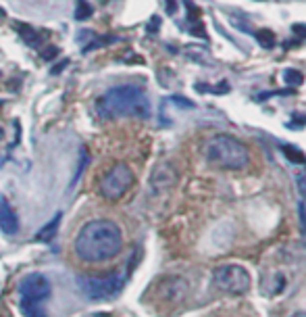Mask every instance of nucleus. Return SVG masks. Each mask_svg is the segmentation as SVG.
<instances>
[{
    "instance_id": "8",
    "label": "nucleus",
    "mask_w": 306,
    "mask_h": 317,
    "mask_svg": "<svg viewBox=\"0 0 306 317\" xmlns=\"http://www.w3.org/2000/svg\"><path fill=\"white\" fill-rule=\"evenodd\" d=\"M177 178H179V171H177V167H175V163L173 161H162L152 169L150 188L156 194L164 192V190H169V188H173L175 184H177Z\"/></svg>"
},
{
    "instance_id": "2",
    "label": "nucleus",
    "mask_w": 306,
    "mask_h": 317,
    "mask_svg": "<svg viewBox=\"0 0 306 317\" xmlns=\"http://www.w3.org/2000/svg\"><path fill=\"white\" fill-rule=\"evenodd\" d=\"M96 111L102 119H115V117L134 115V117H148L150 102L142 88L136 86H119L113 88L96 100Z\"/></svg>"
},
{
    "instance_id": "24",
    "label": "nucleus",
    "mask_w": 306,
    "mask_h": 317,
    "mask_svg": "<svg viewBox=\"0 0 306 317\" xmlns=\"http://www.w3.org/2000/svg\"><path fill=\"white\" fill-rule=\"evenodd\" d=\"M67 65H69V61H67V58H63V61H58V63H56V65L50 69V75H58V73H61L63 69L67 67Z\"/></svg>"
},
{
    "instance_id": "28",
    "label": "nucleus",
    "mask_w": 306,
    "mask_h": 317,
    "mask_svg": "<svg viewBox=\"0 0 306 317\" xmlns=\"http://www.w3.org/2000/svg\"><path fill=\"white\" fill-rule=\"evenodd\" d=\"M292 317H306V313H304V311H300V313H294Z\"/></svg>"
},
{
    "instance_id": "4",
    "label": "nucleus",
    "mask_w": 306,
    "mask_h": 317,
    "mask_svg": "<svg viewBox=\"0 0 306 317\" xmlns=\"http://www.w3.org/2000/svg\"><path fill=\"white\" fill-rule=\"evenodd\" d=\"M125 280L127 276L123 272H113L107 276H79L77 286L92 301H109L123 290Z\"/></svg>"
},
{
    "instance_id": "3",
    "label": "nucleus",
    "mask_w": 306,
    "mask_h": 317,
    "mask_svg": "<svg viewBox=\"0 0 306 317\" xmlns=\"http://www.w3.org/2000/svg\"><path fill=\"white\" fill-rule=\"evenodd\" d=\"M204 159L219 169L238 171L250 161V152L238 138L227 134H217L204 144Z\"/></svg>"
},
{
    "instance_id": "1",
    "label": "nucleus",
    "mask_w": 306,
    "mask_h": 317,
    "mask_svg": "<svg viewBox=\"0 0 306 317\" xmlns=\"http://www.w3.org/2000/svg\"><path fill=\"white\" fill-rule=\"evenodd\" d=\"M75 255L81 261L102 263L117 257L123 249L121 228L111 219H94L77 232L73 242Z\"/></svg>"
},
{
    "instance_id": "21",
    "label": "nucleus",
    "mask_w": 306,
    "mask_h": 317,
    "mask_svg": "<svg viewBox=\"0 0 306 317\" xmlns=\"http://www.w3.org/2000/svg\"><path fill=\"white\" fill-rule=\"evenodd\" d=\"M296 184H298V190H300V194L306 198V169H302V171L298 173Z\"/></svg>"
},
{
    "instance_id": "9",
    "label": "nucleus",
    "mask_w": 306,
    "mask_h": 317,
    "mask_svg": "<svg viewBox=\"0 0 306 317\" xmlns=\"http://www.w3.org/2000/svg\"><path fill=\"white\" fill-rule=\"evenodd\" d=\"M0 230L8 234V236H13L19 230V217L4 196H0Z\"/></svg>"
},
{
    "instance_id": "18",
    "label": "nucleus",
    "mask_w": 306,
    "mask_h": 317,
    "mask_svg": "<svg viewBox=\"0 0 306 317\" xmlns=\"http://www.w3.org/2000/svg\"><path fill=\"white\" fill-rule=\"evenodd\" d=\"M284 152H286V157L292 161V163H304V155L298 150V148H292V146H284Z\"/></svg>"
},
{
    "instance_id": "7",
    "label": "nucleus",
    "mask_w": 306,
    "mask_h": 317,
    "mask_svg": "<svg viewBox=\"0 0 306 317\" xmlns=\"http://www.w3.org/2000/svg\"><path fill=\"white\" fill-rule=\"evenodd\" d=\"M52 286L46 276L42 274H31L27 278L21 280L19 284V297L21 301H31V303H44L46 299H50Z\"/></svg>"
},
{
    "instance_id": "30",
    "label": "nucleus",
    "mask_w": 306,
    "mask_h": 317,
    "mask_svg": "<svg viewBox=\"0 0 306 317\" xmlns=\"http://www.w3.org/2000/svg\"><path fill=\"white\" fill-rule=\"evenodd\" d=\"M2 136H4V132H2V127H0V140H2Z\"/></svg>"
},
{
    "instance_id": "23",
    "label": "nucleus",
    "mask_w": 306,
    "mask_h": 317,
    "mask_svg": "<svg viewBox=\"0 0 306 317\" xmlns=\"http://www.w3.org/2000/svg\"><path fill=\"white\" fill-rule=\"evenodd\" d=\"M292 31H294V36H298V38H304V40H306V25H304V23H294V25H292Z\"/></svg>"
},
{
    "instance_id": "15",
    "label": "nucleus",
    "mask_w": 306,
    "mask_h": 317,
    "mask_svg": "<svg viewBox=\"0 0 306 317\" xmlns=\"http://www.w3.org/2000/svg\"><path fill=\"white\" fill-rule=\"evenodd\" d=\"M256 38H258V44H261L263 48H273V46L277 44L275 33L271 31V29H261V31L256 33Z\"/></svg>"
},
{
    "instance_id": "12",
    "label": "nucleus",
    "mask_w": 306,
    "mask_h": 317,
    "mask_svg": "<svg viewBox=\"0 0 306 317\" xmlns=\"http://www.w3.org/2000/svg\"><path fill=\"white\" fill-rule=\"evenodd\" d=\"M21 313L25 317H46V309L42 303H31V301H21Z\"/></svg>"
},
{
    "instance_id": "17",
    "label": "nucleus",
    "mask_w": 306,
    "mask_h": 317,
    "mask_svg": "<svg viewBox=\"0 0 306 317\" xmlns=\"http://www.w3.org/2000/svg\"><path fill=\"white\" fill-rule=\"evenodd\" d=\"M196 90H200V92H213V94H225V92H229V84H227V81H221V84H217V86L196 84Z\"/></svg>"
},
{
    "instance_id": "13",
    "label": "nucleus",
    "mask_w": 306,
    "mask_h": 317,
    "mask_svg": "<svg viewBox=\"0 0 306 317\" xmlns=\"http://www.w3.org/2000/svg\"><path fill=\"white\" fill-rule=\"evenodd\" d=\"M284 79H286L288 86L298 88V86L304 84V73L298 71V69H292V67H290V69H286V71H284Z\"/></svg>"
},
{
    "instance_id": "11",
    "label": "nucleus",
    "mask_w": 306,
    "mask_h": 317,
    "mask_svg": "<svg viewBox=\"0 0 306 317\" xmlns=\"http://www.w3.org/2000/svg\"><path fill=\"white\" fill-rule=\"evenodd\" d=\"M15 29L19 31V36L23 38V42H25L27 46H31V48H38L40 46V33L33 29V27H29L27 23H15Z\"/></svg>"
},
{
    "instance_id": "22",
    "label": "nucleus",
    "mask_w": 306,
    "mask_h": 317,
    "mask_svg": "<svg viewBox=\"0 0 306 317\" xmlns=\"http://www.w3.org/2000/svg\"><path fill=\"white\" fill-rule=\"evenodd\" d=\"M171 100H173L175 104H179V107H183V109H194V102L187 100V98H183V96H171Z\"/></svg>"
},
{
    "instance_id": "20",
    "label": "nucleus",
    "mask_w": 306,
    "mask_h": 317,
    "mask_svg": "<svg viewBox=\"0 0 306 317\" xmlns=\"http://www.w3.org/2000/svg\"><path fill=\"white\" fill-rule=\"evenodd\" d=\"M56 54H58V46H46V48L40 50V58H44V61H52Z\"/></svg>"
},
{
    "instance_id": "16",
    "label": "nucleus",
    "mask_w": 306,
    "mask_h": 317,
    "mask_svg": "<svg viewBox=\"0 0 306 317\" xmlns=\"http://www.w3.org/2000/svg\"><path fill=\"white\" fill-rule=\"evenodd\" d=\"M92 17V6L86 0H77V8H75V19L77 21H86Z\"/></svg>"
},
{
    "instance_id": "29",
    "label": "nucleus",
    "mask_w": 306,
    "mask_h": 317,
    "mask_svg": "<svg viewBox=\"0 0 306 317\" xmlns=\"http://www.w3.org/2000/svg\"><path fill=\"white\" fill-rule=\"evenodd\" d=\"M4 17H6V13H4L2 8H0V21H4Z\"/></svg>"
},
{
    "instance_id": "19",
    "label": "nucleus",
    "mask_w": 306,
    "mask_h": 317,
    "mask_svg": "<svg viewBox=\"0 0 306 317\" xmlns=\"http://www.w3.org/2000/svg\"><path fill=\"white\" fill-rule=\"evenodd\" d=\"M288 94H294V90H271V92H267V94H256V100H267V98H271V96H288Z\"/></svg>"
},
{
    "instance_id": "10",
    "label": "nucleus",
    "mask_w": 306,
    "mask_h": 317,
    "mask_svg": "<svg viewBox=\"0 0 306 317\" xmlns=\"http://www.w3.org/2000/svg\"><path fill=\"white\" fill-rule=\"evenodd\" d=\"M58 226H61V213H56L48 224H46L36 236H33V240L36 242H50L54 236H56V232H58Z\"/></svg>"
},
{
    "instance_id": "26",
    "label": "nucleus",
    "mask_w": 306,
    "mask_h": 317,
    "mask_svg": "<svg viewBox=\"0 0 306 317\" xmlns=\"http://www.w3.org/2000/svg\"><path fill=\"white\" fill-rule=\"evenodd\" d=\"M175 10H177V4H175V0H167V13H169V15H175Z\"/></svg>"
},
{
    "instance_id": "27",
    "label": "nucleus",
    "mask_w": 306,
    "mask_h": 317,
    "mask_svg": "<svg viewBox=\"0 0 306 317\" xmlns=\"http://www.w3.org/2000/svg\"><path fill=\"white\" fill-rule=\"evenodd\" d=\"M86 317H111L109 313H90V315H86Z\"/></svg>"
},
{
    "instance_id": "14",
    "label": "nucleus",
    "mask_w": 306,
    "mask_h": 317,
    "mask_svg": "<svg viewBox=\"0 0 306 317\" xmlns=\"http://www.w3.org/2000/svg\"><path fill=\"white\" fill-rule=\"evenodd\" d=\"M113 42H117V38L115 36H96L90 44H86L84 48H81V52H92V50H96V48H100V46H109V44H113Z\"/></svg>"
},
{
    "instance_id": "25",
    "label": "nucleus",
    "mask_w": 306,
    "mask_h": 317,
    "mask_svg": "<svg viewBox=\"0 0 306 317\" xmlns=\"http://www.w3.org/2000/svg\"><path fill=\"white\" fill-rule=\"evenodd\" d=\"M158 25H160V19H158V17H152L150 23H148V27H146L148 33H156V31H158Z\"/></svg>"
},
{
    "instance_id": "5",
    "label": "nucleus",
    "mask_w": 306,
    "mask_h": 317,
    "mask_svg": "<svg viewBox=\"0 0 306 317\" xmlns=\"http://www.w3.org/2000/svg\"><path fill=\"white\" fill-rule=\"evenodd\" d=\"M213 282L221 292H227V295H246L252 286V278L250 272L242 265H219L213 274Z\"/></svg>"
},
{
    "instance_id": "6",
    "label": "nucleus",
    "mask_w": 306,
    "mask_h": 317,
    "mask_svg": "<svg viewBox=\"0 0 306 317\" xmlns=\"http://www.w3.org/2000/svg\"><path fill=\"white\" fill-rule=\"evenodd\" d=\"M134 186V171L127 163L113 165L100 182V194L107 201H119V198Z\"/></svg>"
}]
</instances>
